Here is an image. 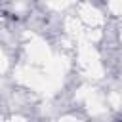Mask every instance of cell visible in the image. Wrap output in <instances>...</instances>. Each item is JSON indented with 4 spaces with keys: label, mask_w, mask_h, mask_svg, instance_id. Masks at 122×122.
Here are the masks:
<instances>
[{
    "label": "cell",
    "mask_w": 122,
    "mask_h": 122,
    "mask_svg": "<svg viewBox=\"0 0 122 122\" xmlns=\"http://www.w3.org/2000/svg\"><path fill=\"white\" fill-rule=\"evenodd\" d=\"M120 122H122V120H120Z\"/></svg>",
    "instance_id": "6da1fadb"
}]
</instances>
